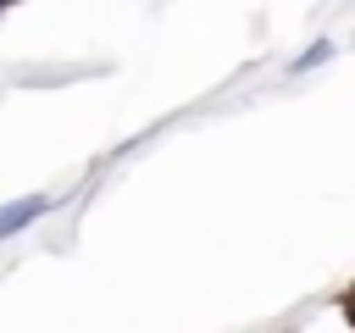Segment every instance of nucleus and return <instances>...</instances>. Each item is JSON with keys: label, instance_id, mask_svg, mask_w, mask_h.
<instances>
[{"label": "nucleus", "instance_id": "obj_1", "mask_svg": "<svg viewBox=\"0 0 355 333\" xmlns=\"http://www.w3.org/2000/svg\"><path fill=\"white\" fill-rule=\"evenodd\" d=\"M50 211V194H22V200H11V205H0V239H11V233H22L28 222H39Z\"/></svg>", "mask_w": 355, "mask_h": 333}, {"label": "nucleus", "instance_id": "obj_2", "mask_svg": "<svg viewBox=\"0 0 355 333\" xmlns=\"http://www.w3.org/2000/svg\"><path fill=\"white\" fill-rule=\"evenodd\" d=\"M327 56H333V44L322 39V44H311V50H300V56H294V72H311V67H322Z\"/></svg>", "mask_w": 355, "mask_h": 333}, {"label": "nucleus", "instance_id": "obj_3", "mask_svg": "<svg viewBox=\"0 0 355 333\" xmlns=\"http://www.w3.org/2000/svg\"><path fill=\"white\" fill-rule=\"evenodd\" d=\"M344 316H349V322H355V289H349V300H344Z\"/></svg>", "mask_w": 355, "mask_h": 333}, {"label": "nucleus", "instance_id": "obj_4", "mask_svg": "<svg viewBox=\"0 0 355 333\" xmlns=\"http://www.w3.org/2000/svg\"><path fill=\"white\" fill-rule=\"evenodd\" d=\"M6 6H11V0H0V11H6Z\"/></svg>", "mask_w": 355, "mask_h": 333}]
</instances>
